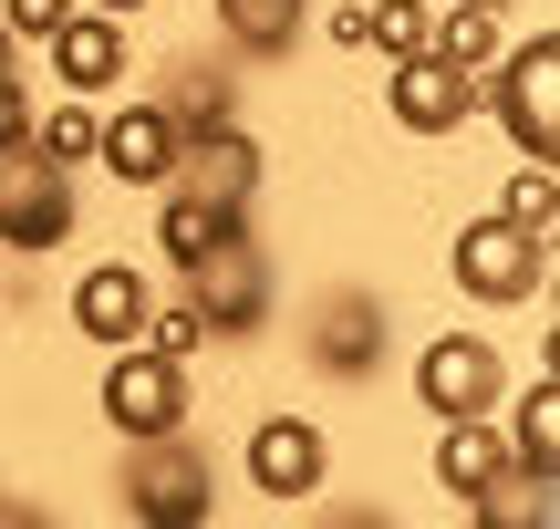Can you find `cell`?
I'll return each instance as SVG.
<instances>
[{
	"instance_id": "277c9868",
	"label": "cell",
	"mask_w": 560,
	"mask_h": 529,
	"mask_svg": "<svg viewBox=\"0 0 560 529\" xmlns=\"http://www.w3.org/2000/svg\"><path fill=\"white\" fill-rule=\"evenodd\" d=\"M301 364H312L322 385H374V374L395 364V302H384L374 281H322L312 302H301Z\"/></svg>"
},
{
	"instance_id": "9a60e30c",
	"label": "cell",
	"mask_w": 560,
	"mask_h": 529,
	"mask_svg": "<svg viewBox=\"0 0 560 529\" xmlns=\"http://www.w3.org/2000/svg\"><path fill=\"white\" fill-rule=\"evenodd\" d=\"M145 94L177 115V136H208V125H229V115H240V52H198V42H187V52L166 62Z\"/></svg>"
},
{
	"instance_id": "1f68e13d",
	"label": "cell",
	"mask_w": 560,
	"mask_h": 529,
	"mask_svg": "<svg viewBox=\"0 0 560 529\" xmlns=\"http://www.w3.org/2000/svg\"><path fill=\"white\" fill-rule=\"evenodd\" d=\"M467 11H509V0H467Z\"/></svg>"
},
{
	"instance_id": "7402d4cb",
	"label": "cell",
	"mask_w": 560,
	"mask_h": 529,
	"mask_svg": "<svg viewBox=\"0 0 560 529\" xmlns=\"http://www.w3.org/2000/svg\"><path fill=\"white\" fill-rule=\"evenodd\" d=\"M425 42H436L446 62H467V73H478V62H488V52L509 42V11H467V0H436V21H425Z\"/></svg>"
},
{
	"instance_id": "44dd1931",
	"label": "cell",
	"mask_w": 560,
	"mask_h": 529,
	"mask_svg": "<svg viewBox=\"0 0 560 529\" xmlns=\"http://www.w3.org/2000/svg\"><path fill=\"white\" fill-rule=\"evenodd\" d=\"M94 136H104V104H83V94L32 104V145L62 166V177H83V166H94Z\"/></svg>"
},
{
	"instance_id": "ba28073f",
	"label": "cell",
	"mask_w": 560,
	"mask_h": 529,
	"mask_svg": "<svg viewBox=\"0 0 560 529\" xmlns=\"http://www.w3.org/2000/svg\"><path fill=\"white\" fill-rule=\"evenodd\" d=\"M240 489L260 498V509H312V498L332 489V436H322V415H301V405L249 415V436H240Z\"/></svg>"
},
{
	"instance_id": "52a82bcc",
	"label": "cell",
	"mask_w": 560,
	"mask_h": 529,
	"mask_svg": "<svg viewBox=\"0 0 560 529\" xmlns=\"http://www.w3.org/2000/svg\"><path fill=\"white\" fill-rule=\"evenodd\" d=\"M104 436H166V426H198V364H166L156 343H125L104 353V385H94Z\"/></svg>"
},
{
	"instance_id": "83f0119b",
	"label": "cell",
	"mask_w": 560,
	"mask_h": 529,
	"mask_svg": "<svg viewBox=\"0 0 560 529\" xmlns=\"http://www.w3.org/2000/svg\"><path fill=\"white\" fill-rule=\"evenodd\" d=\"M21 136H32V73L11 62V73H0V145H21Z\"/></svg>"
},
{
	"instance_id": "ac0fdd59",
	"label": "cell",
	"mask_w": 560,
	"mask_h": 529,
	"mask_svg": "<svg viewBox=\"0 0 560 529\" xmlns=\"http://www.w3.org/2000/svg\"><path fill=\"white\" fill-rule=\"evenodd\" d=\"M229 228H249V208H219V198H198V187L166 177V187H156V228H145V239H156V270L177 281V270L198 260V249H219Z\"/></svg>"
},
{
	"instance_id": "7c38bea8",
	"label": "cell",
	"mask_w": 560,
	"mask_h": 529,
	"mask_svg": "<svg viewBox=\"0 0 560 529\" xmlns=\"http://www.w3.org/2000/svg\"><path fill=\"white\" fill-rule=\"evenodd\" d=\"M145 311H156V270H145V260H83L73 291H62V322H73L94 353L145 343Z\"/></svg>"
},
{
	"instance_id": "cb8c5ba5",
	"label": "cell",
	"mask_w": 560,
	"mask_h": 529,
	"mask_svg": "<svg viewBox=\"0 0 560 529\" xmlns=\"http://www.w3.org/2000/svg\"><path fill=\"white\" fill-rule=\"evenodd\" d=\"M499 208H509V219H529V228H560V156H520L499 177Z\"/></svg>"
},
{
	"instance_id": "9c48e42d",
	"label": "cell",
	"mask_w": 560,
	"mask_h": 529,
	"mask_svg": "<svg viewBox=\"0 0 560 529\" xmlns=\"http://www.w3.org/2000/svg\"><path fill=\"white\" fill-rule=\"evenodd\" d=\"M405 385H416L425 415H499V395H509V353L488 343L478 322H446V332H425V343L405 353Z\"/></svg>"
},
{
	"instance_id": "484cf974",
	"label": "cell",
	"mask_w": 560,
	"mask_h": 529,
	"mask_svg": "<svg viewBox=\"0 0 560 529\" xmlns=\"http://www.w3.org/2000/svg\"><path fill=\"white\" fill-rule=\"evenodd\" d=\"M312 32L332 52H363V0H312Z\"/></svg>"
},
{
	"instance_id": "5bb4252c",
	"label": "cell",
	"mask_w": 560,
	"mask_h": 529,
	"mask_svg": "<svg viewBox=\"0 0 560 529\" xmlns=\"http://www.w3.org/2000/svg\"><path fill=\"white\" fill-rule=\"evenodd\" d=\"M260 177H270V156H260V136H249L240 115L177 145V187H198V198H219V208H249V198H260Z\"/></svg>"
},
{
	"instance_id": "4dcf8cb0",
	"label": "cell",
	"mask_w": 560,
	"mask_h": 529,
	"mask_svg": "<svg viewBox=\"0 0 560 529\" xmlns=\"http://www.w3.org/2000/svg\"><path fill=\"white\" fill-rule=\"evenodd\" d=\"M11 62H21V42H11V32H0V73H11Z\"/></svg>"
},
{
	"instance_id": "5b68a950",
	"label": "cell",
	"mask_w": 560,
	"mask_h": 529,
	"mask_svg": "<svg viewBox=\"0 0 560 529\" xmlns=\"http://www.w3.org/2000/svg\"><path fill=\"white\" fill-rule=\"evenodd\" d=\"M177 291L208 311V343H260L280 322V270H270V249L249 239V228H229L219 249H198V260L177 270Z\"/></svg>"
},
{
	"instance_id": "6da1fadb",
	"label": "cell",
	"mask_w": 560,
	"mask_h": 529,
	"mask_svg": "<svg viewBox=\"0 0 560 529\" xmlns=\"http://www.w3.org/2000/svg\"><path fill=\"white\" fill-rule=\"evenodd\" d=\"M115 509L136 529H208L219 519V457H208L198 426H166V436H125L115 457Z\"/></svg>"
},
{
	"instance_id": "4316f807",
	"label": "cell",
	"mask_w": 560,
	"mask_h": 529,
	"mask_svg": "<svg viewBox=\"0 0 560 529\" xmlns=\"http://www.w3.org/2000/svg\"><path fill=\"white\" fill-rule=\"evenodd\" d=\"M62 11H73V0H0V32H11V42H42Z\"/></svg>"
},
{
	"instance_id": "836d02e7",
	"label": "cell",
	"mask_w": 560,
	"mask_h": 529,
	"mask_svg": "<svg viewBox=\"0 0 560 529\" xmlns=\"http://www.w3.org/2000/svg\"><path fill=\"white\" fill-rule=\"evenodd\" d=\"M0 260H11V239H0Z\"/></svg>"
},
{
	"instance_id": "603a6c76",
	"label": "cell",
	"mask_w": 560,
	"mask_h": 529,
	"mask_svg": "<svg viewBox=\"0 0 560 529\" xmlns=\"http://www.w3.org/2000/svg\"><path fill=\"white\" fill-rule=\"evenodd\" d=\"M425 21H436V0H363V52L374 62L425 52Z\"/></svg>"
},
{
	"instance_id": "8992f818",
	"label": "cell",
	"mask_w": 560,
	"mask_h": 529,
	"mask_svg": "<svg viewBox=\"0 0 560 529\" xmlns=\"http://www.w3.org/2000/svg\"><path fill=\"white\" fill-rule=\"evenodd\" d=\"M73 228H83V177H62L32 136L0 145V239H11V260H52V249H73Z\"/></svg>"
},
{
	"instance_id": "d6a6232c",
	"label": "cell",
	"mask_w": 560,
	"mask_h": 529,
	"mask_svg": "<svg viewBox=\"0 0 560 529\" xmlns=\"http://www.w3.org/2000/svg\"><path fill=\"white\" fill-rule=\"evenodd\" d=\"M0 332H11V291H0Z\"/></svg>"
},
{
	"instance_id": "f1b7e54d",
	"label": "cell",
	"mask_w": 560,
	"mask_h": 529,
	"mask_svg": "<svg viewBox=\"0 0 560 529\" xmlns=\"http://www.w3.org/2000/svg\"><path fill=\"white\" fill-rule=\"evenodd\" d=\"M83 11H115V21H145L156 0H83Z\"/></svg>"
},
{
	"instance_id": "d6986e66",
	"label": "cell",
	"mask_w": 560,
	"mask_h": 529,
	"mask_svg": "<svg viewBox=\"0 0 560 529\" xmlns=\"http://www.w3.org/2000/svg\"><path fill=\"white\" fill-rule=\"evenodd\" d=\"M499 436H509V468L560 478V374L529 364V395H499Z\"/></svg>"
},
{
	"instance_id": "8fae6325",
	"label": "cell",
	"mask_w": 560,
	"mask_h": 529,
	"mask_svg": "<svg viewBox=\"0 0 560 529\" xmlns=\"http://www.w3.org/2000/svg\"><path fill=\"white\" fill-rule=\"evenodd\" d=\"M42 52V73L62 83V94H83V104H104V94H125V73H136V21H115V11H62L52 32L32 42Z\"/></svg>"
},
{
	"instance_id": "2e32d148",
	"label": "cell",
	"mask_w": 560,
	"mask_h": 529,
	"mask_svg": "<svg viewBox=\"0 0 560 529\" xmlns=\"http://www.w3.org/2000/svg\"><path fill=\"white\" fill-rule=\"evenodd\" d=\"M208 21H219V52L260 62V73H280L312 42V0H208Z\"/></svg>"
},
{
	"instance_id": "f546056e",
	"label": "cell",
	"mask_w": 560,
	"mask_h": 529,
	"mask_svg": "<svg viewBox=\"0 0 560 529\" xmlns=\"http://www.w3.org/2000/svg\"><path fill=\"white\" fill-rule=\"evenodd\" d=\"M21 519H42V509H32V498H0V529H21Z\"/></svg>"
},
{
	"instance_id": "3957f363",
	"label": "cell",
	"mask_w": 560,
	"mask_h": 529,
	"mask_svg": "<svg viewBox=\"0 0 560 529\" xmlns=\"http://www.w3.org/2000/svg\"><path fill=\"white\" fill-rule=\"evenodd\" d=\"M478 115H499L520 156H560V21H529L478 62Z\"/></svg>"
},
{
	"instance_id": "ffe728a7",
	"label": "cell",
	"mask_w": 560,
	"mask_h": 529,
	"mask_svg": "<svg viewBox=\"0 0 560 529\" xmlns=\"http://www.w3.org/2000/svg\"><path fill=\"white\" fill-rule=\"evenodd\" d=\"M560 478H529V468H499V478H488V489L478 498H467V519H478V529H550V509H560Z\"/></svg>"
},
{
	"instance_id": "d4e9b609",
	"label": "cell",
	"mask_w": 560,
	"mask_h": 529,
	"mask_svg": "<svg viewBox=\"0 0 560 529\" xmlns=\"http://www.w3.org/2000/svg\"><path fill=\"white\" fill-rule=\"evenodd\" d=\"M145 343H156L166 364H198V353H208V311L187 302V291H156V311H145Z\"/></svg>"
},
{
	"instance_id": "e0dca14e",
	"label": "cell",
	"mask_w": 560,
	"mask_h": 529,
	"mask_svg": "<svg viewBox=\"0 0 560 529\" xmlns=\"http://www.w3.org/2000/svg\"><path fill=\"white\" fill-rule=\"evenodd\" d=\"M499 468H509L499 415H436V457H425V478L446 489V509H467V498H478Z\"/></svg>"
},
{
	"instance_id": "4fadbf2b",
	"label": "cell",
	"mask_w": 560,
	"mask_h": 529,
	"mask_svg": "<svg viewBox=\"0 0 560 529\" xmlns=\"http://www.w3.org/2000/svg\"><path fill=\"white\" fill-rule=\"evenodd\" d=\"M177 115H166L156 94H104V136H94V166L115 187H145V198H156L166 177H177Z\"/></svg>"
},
{
	"instance_id": "30bf717a",
	"label": "cell",
	"mask_w": 560,
	"mask_h": 529,
	"mask_svg": "<svg viewBox=\"0 0 560 529\" xmlns=\"http://www.w3.org/2000/svg\"><path fill=\"white\" fill-rule=\"evenodd\" d=\"M467 115H478V73H467V62H446L436 42H425V52H405V62H384V125H395V136L446 145Z\"/></svg>"
},
{
	"instance_id": "7a4b0ae2",
	"label": "cell",
	"mask_w": 560,
	"mask_h": 529,
	"mask_svg": "<svg viewBox=\"0 0 560 529\" xmlns=\"http://www.w3.org/2000/svg\"><path fill=\"white\" fill-rule=\"evenodd\" d=\"M560 228H529V219H509V208H478V219L446 239V281H457V302H478V311H529L550 291V260H560Z\"/></svg>"
}]
</instances>
